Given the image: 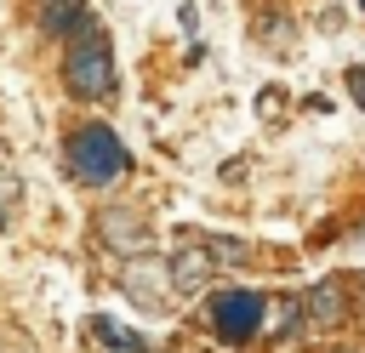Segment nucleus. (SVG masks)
<instances>
[{
  "mask_svg": "<svg viewBox=\"0 0 365 353\" xmlns=\"http://www.w3.org/2000/svg\"><path fill=\"white\" fill-rule=\"evenodd\" d=\"M63 165H68V176L74 182H86V188H108V182H120L125 171H131V148L108 131V125H74L68 131V142H63Z\"/></svg>",
  "mask_w": 365,
  "mask_h": 353,
  "instance_id": "1",
  "label": "nucleus"
},
{
  "mask_svg": "<svg viewBox=\"0 0 365 353\" xmlns=\"http://www.w3.org/2000/svg\"><path fill=\"white\" fill-rule=\"evenodd\" d=\"M63 91L80 97V102H97V97L114 91V46H108L103 23L80 28L68 40V51H63Z\"/></svg>",
  "mask_w": 365,
  "mask_h": 353,
  "instance_id": "2",
  "label": "nucleus"
},
{
  "mask_svg": "<svg viewBox=\"0 0 365 353\" xmlns=\"http://www.w3.org/2000/svg\"><path fill=\"white\" fill-rule=\"evenodd\" d=\"M268 302L274 296H262V290H222L205 302V313H211V330L222 342H251L268 325Z\"/></svg>",
  "mask_w": 365,
  "mask_h": 353,
  "instance_id": "3",
  "label": "nucleus"
},
{
  "mask_svg": "<svg viewBox=\"0 0 365 353\" xmlns=\"http://www.w3.org/2000/svg\"><path fill=\"white\" fill-rule=\"evenodd\" d=\"M97 233H103L114 251H125V256H143V251H148V216L131 211V205L103 211V216H97Z\"/></svg>",
  "mask_w": 365,
  "mask_h": 353,
  "instance_id": "4",
  "label": "nucleus"
},
{
  "mask_svg": "<svg viewBox=\"0 0 365 353\" xmlns=\"http://www.w3.org/2000/svg\"><path fill=\"white\" fill-rule=\"evenodd\" d=\"M165 268H171V285H177V290H205V279H211V256H205V245H182Z\"/></svg>",
  "mask_w": 365,
  "mask_h": 353,
  "instance_id": "5",
  "label": "nucleus"
},
{
  "mask_svg": "<svg viewBox=\"0 0 365 353\" xmlns=\"http://www.w3.org/2000/svg\"><path fill=\"white\" fill-rule=\"evenodd\" d=\"M97 17L86 11V0H46V11H40V28L46 34H80V28H91Z\"/></svg>",
  "mask_w": 365,
  "mask_h": 353,
  "instance_id": "6",
  "label": "nucleus"
},
{
  "mask_svg": "<svg viewBox=\"0 0 365 353\" xmlns=\"http://www.w3.org/2000/svg\"><path fill=\"white\" fill-rule=\"evenodd\" d=\"M91 330H97V342H103L108 353H148V336L131 330V325H120V319H108V313H97Z\"/></svg>",
  "mask_w": 365,
  "mask_h": 353,
  "instance_id": "7",
  "label": "nucleus"
},
{
  "mask_svg": "<svg viewBox=\"0 0 365 353\" xmlns=\"http://www.w3.org/2000/svg\"><path fill=\"white\" fill-rule=\"evenodd\" d=\"M302 313H308V325H319V330L342 325V285H331V279H325V285H314V290H308V307H302Z\"/></svg>",
  "mask_w": 365,
  "mask_h": 353,
  "instance_id": "8",
  "label": "nucleus"
},
{
  "mask_svg": "<svg viewBox=\"0 0 365 353\" xmlns=\"http://www.w3.org/2000/svg\"><path fill=\"white\" fill-rule=\"evenodd\" d=\"M217 262H228V268H240V262H251V245L245 239H234V233H194Z\"/></svg>",
  "mask_w": 365,
  "mask_h": 353,
  "instance_id": "9",
  "label": "nucleus"
},
{
  "mask_svg": "<svg viewBox=\"0 0 365 353\" xmlns=\"http://www.w3.org/2000/svg\"><path fill=\"white\" fill-rule=\"evenodd\" d=\"M17 194H23V176H17V171H0V216H6V205H11Z\"/></svg>",
  "mask_w": 365,
  "mask_h": 353,
  "instance_id": "10",
  "label": "nucleus"
},
{
  "mask_svg": "<svg viewBox=\"0 0 365 353\" xmlns=\"http://www.w3.org/2000/svg\"><path fill=\"white\" fill-rule=\"evenodd\" d=\"M348 91H354V102L365 108V68H348Z\"/></svg>",
  "mask_w": 365,
  "mask_h": 353,
  "instance_id": "11",
  "label": "nucleus"
},
{
  "mask_svg": "<svg viewBox=\"0 0 365 353\" xmlns=\"http://www.w3.org/2000/svg\"><path fill=\"white\" fill-rule=\"evenodd\" d=\"M354 285H359V290H365V273H359V279H354Z\"/></svg>",
  "mask_w": 365,
  "mask_h": 353,
  "instance_id": "12",
  "label": "nucleus"
}]
</instances>
